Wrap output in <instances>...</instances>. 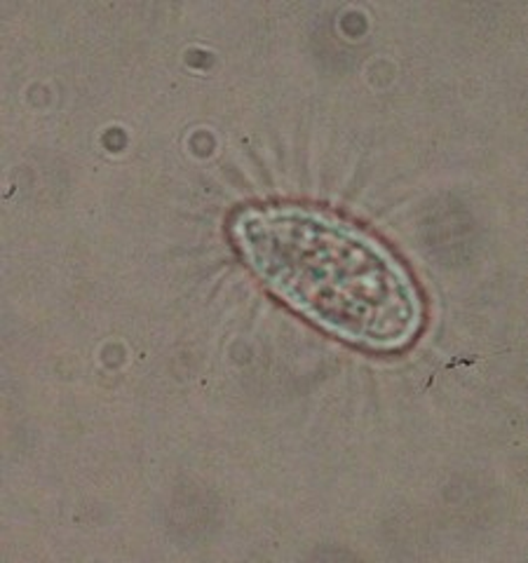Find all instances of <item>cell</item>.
<instances>
[{"mask_svg":"<svg viewBox=\"0 0 528 563\" xmlns=\"http://www.w3.org/2000/svg\"><path fill=\"white\" fill-rule=\"evenodd\" d=\"M235 233L256 273L312 322L369 347L411 341L416 289L372 238L304 209L250 211Z\"/></svg>","mask_w":528,"mask_h":563,"instance_id":"6da1fadb","label":"cell"}]
</instances>
